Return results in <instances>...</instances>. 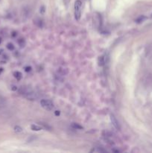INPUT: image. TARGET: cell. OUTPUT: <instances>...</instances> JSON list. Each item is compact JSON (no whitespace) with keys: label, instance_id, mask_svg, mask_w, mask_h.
I'll return each instance as SVG.
<instances>
[{"label":"cell","instance_id":"10","mask_svg":"<svg viewBox=\"0 0 152 153\" xmlns=\"http://www.w3.org/2000/svg\"><path fill=\"white\" fill-rule=\"evenodd\" d=\"M72 126L74 128H77V129H82V127H81V125H79L76 124V123H73V124L72 125Z\"/></svg>","mask_w":152,"mask_h":153},{"label":"cell","instance_id":"13","mask_svg":"<svg viewBox=\"0 0 152 153\" xmlns=\"http://www.w3.org/2000/svg\"><path fill=\"white\" fill-rule=\"evenodd\" d=\"M151 17L152 18V14H151Z\"/></svg>","mask_w":152,"mask_h":153},{"label":"cell","instance_id":"8","mask_svg":"<svg viewBox=\"0 0 152 153\" xmlns=\"http://www.w3.org/2000/svg\"><path fill=\"white\" fill-rule=\"evenodd\" d=\"M14 131H15L16 132H22V131H23V128H22L20 126L17 125V126L14 127Z\"/></svg>","mask_w":152,"mask_h":153},{"label":"cell","instance_id":"2","mask_svg":"<svg viewBox=\"0 0 152 153\" xmlns=\"http://www.w3.org/2000/svg\"><path fill=\"white\" fill-rule=\"evenodd\" d=\"M40 105L46 111H52L54 108L53 103L49 99H42L40 101Z\"/></svg>","mask_w":152,"mask_h":153},{"label":"cell","instance_id":"7","mask_svg":"<svg viewBox=\"0 0 152 153\" xmlns=\"http://www.w3.org/2000/svg\"><path fill=\"white\" fill-rule=\"evenodd\" d=\"M91 152H104V151L103 149H100V148H95V149H92Z\"/></svg>","mask_w":152,"mask_h":153},{"label":"cell","instance_id":"4","mask_svg":"<svg viewBox=\"0 0 152 153\" xmlns=\"http://www.w3.org/2000/svg\"><path fill=\"white\" fill-rule=\"evenodd\" d=\"M107 63V61H106V56H101L99 58V60H98V64L100 66H104L105 64Z\"/></svg>","mask_w":152,"mask_h":153},{"label":"cell","instance_id":"3","mask_svg":"<svg viewBox=\"0 0 152 153\" xmlns=\"http://www.w3.org/2000/svg\"><path fill=\"white\" fill-rule=\"evenodd\" d=\"M110 121L113 124V125L118 130H120L121 128V126H120V124L119 122V121L117 120V119L116 118V116L113 115V114H111L110 115Z\"/></svg>","mask_w":152,"mask_h":153},{"label":"cell","instance_id":"6","mask_svg":"<svg viewBox=\"0 0 152 153\" xmlns=\"http://www.w3.org/2000/svg\"><path fill=\"white\" fill-rule=\"evenodd\" d=\"M14 77H15L17 79H18V80H20V79L22 78V76H23L22 73H21L20 72H18V71L15 72V73H14Z\"/></svg>","mask_w":152,"mask_h":153},{"label":"cell","instance_id":"9","mask_svg":"<svg viewBox=\"0 0 152 153\" xmlns=\"http://www.w3.org/2000/svg\"><path fill=\"white\" fill-rule=\"evenodd\" d=\"M7 48H8L9 50H14V45H13L12 43H8V45H7Z\"/></svg>","mask_w":152,"mask_h":153},{"label":"cell","instance_id":"12","mask_svg":"<svg viewBox=\"0 0 152 153\" xmlns=\"http://www.w3.org/2000/svg\"><path fill=\"white\" fill-rule=\"evenodd\" d=\"M55 114L56 116H59V115H60V111H56L55 112Z\"/></svg>","mask_w":152,"mask_h":153},{"label":"cell","instance_id":"11","mask_svg":"<svg viewBox=\"0 0 152 153\" xmlns=\"http://www.w3.org/2000/svg\"><path fill=\"white\" fill-rule=\"evenodd\" d=\"M31 68L30 67L26 68V72H29V71H31Z\"/></svg>","mask_w":152,"mask_h":153},{"label":"cell","instance_id":"1","mask_svg":"<svg viewBox=\"0 0 152 153\" xmlns=\"http://www.w3.org/2000/svg\"><path fill=\"white\" fill-rule=\"evenodd\" d=\"M81 5L82 3L80 0H77L75 2V17L77 20H80L81 15Z\"/></svg>","mask_w":152,"mask_h":153},{"label":"cell","instance_id":"5","mask_svg":"<svg viewBox=\"0 0 152 153\" xmlns=\"http://www.w3.org/2000/svg\"><path fill=\"white\" fill-rule=\"evenodd\" d=\"M31 128L33 131H40L43 129V127H41L38 125H36V124H33L31 125Z\"/></svg>","mask_w":152,"mask_h":153}]
</instances>
